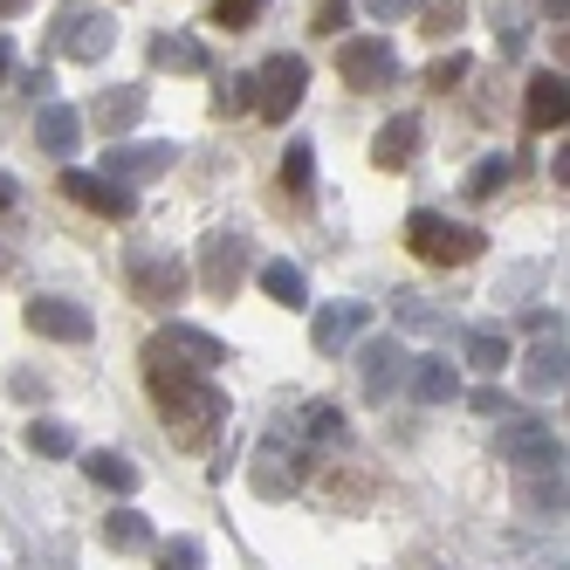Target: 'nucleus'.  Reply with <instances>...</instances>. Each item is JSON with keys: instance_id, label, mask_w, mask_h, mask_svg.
<instances>
[{"instance_id": "obj_1", "label": "nucleus", "mask_w": 570, "mask_h": 570, "mask_svg": "<svg viewBox=\"0 0 570 570\" xmlns=\"http://www.w3.org/2000/svg\"><path fill=\"white\" fill-rule=\"evenodd\" d=\"M145 385H151L158 420H166V433H173L179 446H207V440L220 433L227 399L214 392L207 372H186V364H173L166 351H151V344H145Z\"/></svg>"}, {"instance_id": "obj_2", "label": "nucleus", "mask_w": 570, "mask_h": 570, "mask_svg": "<svg viewBox=\"0 0 570 570\" xmlns=\"http://www.w3.org/2000/svg\"><path fill=\"white\" fill-rule=\"evenodd\" d=\"M405 248H413L426 268H468V262L488 248V234L446 220V214H433V207H420L413 220H405Z\"/></svg>"}, {"instance_id": "obj_3", "label": "nucleus", "mask_w": 570, "mask_h": 570, "mask_svg": "<svg viewBox=\"0 0 570 570\" xmlns=\"http://www.w3.org/2000/svg\"><path fill=\"white\" fill-rule=\"evenodd\" d=\"M248 268H255L248 234H207V240H199V289H207V296L227 303L240 282H248Z\"/></svg>"}, {"instance_id": "obj_4", "label": "nucleus", "mask_w": 570, "mask_h": 570, "mask_svg": "<svg viewBox=\"0 0 570 570\" xmlns=\"http://www.w3.org/2000/svg\"><path fill=\"white\" fill-rule=\"evenodd\" d=\"M303 90H309V62H303V56H268V62L255 69V110L268 117V125L296 117Z\"/></svg>"}, {"instance_id": "obj_5", "label": "nucleus", "mask_w": 570, "mask_h": 570, "mask_svg": "<svg viewBox=\"0 0 570 570\" xmlns=\"http://www.w3.org/2000/svg\"><path fill=\"white\" fill-rule=\"evenodd\" d=\"M337 76L351 90H385L392 76H399V49H392V35H351V42L337 49Z\"/></svg>"}, {"instance_id": "obj_6", "label": "nucleus", "mask_w": 570, "mask_h": 570, "mask_svg": "<svg viewBox=\"0 0 570 570\" xmlns=\"http://www.w3.org/2000/svg\"><path fill=\"white\" fill-rule=\"evenodd\" d=\"M56 56H69V62H104L110 56V42H117V21L110 14H97V8H76V14H62L56 21Z\"/></svg>"}, {"instance_id": "obj_7", "label": "nucleus", "mask_w": 570, "mask_h": 570, "mask_svg": "<svg viewBox=\"0 0 570 570\" xmlns=\"http://www.w3.org/2000/svg\"><path fill=\"white\" fill-rule=\"evenodd\" d=\"M502 461H515L522 474H543V468H563V446H557V433L543 426V420H509L502 426Z\"/></svg>"}, {"instance_id": "obj_8", "label": "nucleus", "mask_w": 570, "mask_h": 570, "mask_svg": "<svg viewBox=\"0 0 570 570\" xmlns=\"http://www.w3.org/2000/svg\"><path fill=\"white\" fill-rule=\"evenodd\" d=\"M131 296L145 309L186 303V262H173V255H131Z\"/></svg>"}, {"instance_id": "obj_9", "label": "nucleus", "mask_w": 570, "mask_h": 570, "mask_svg": "<svg viewBox=\"0 0 570 570\" xmlns=\"http://www.w3.org/2000/svg\"><path fill=\"white\" fill-rule=\"evenodd\" d=\"M405 379H413V351H405L399 337L364 344V399H372V405H392V392Z\"/></svg>"}, {"instance_id": "obj_10", "label": "nucleus", "mask_w": 570, "mask_h": 570, "mask_svg": "<svg viewBox=\"0 0 570 570\" xmlns=\"http://www.w3.org/2000/svg\"><path fill=\"white\" fill-rule=\"evenodd\" d=\"M62 193L76 199V207H90V214H104V220H131V186H110L104 173H83V166H62Z\"/></svg>"}, {"instance_id": "obj_11", "label": "nucleus", "mask_w": 570, "mask_h": 570, "mask_svg": "<svg viewBox=\"0 0 570 570\" xmlns=\"http://www.w3.org/2000/svg\"><path fill=\"white\" fill-rule=\"evenodd\" d=\"M151 351H166L173 364H186V372H220L227 364V344L207 337V331H193V323H166V331L151 337Z\"/></svg>"}, {"instance_id": "obj_12", "label": "nucleus", "mask_w": 570, "mask_h": 570, "mask_svg": "<svg viewBox=\"0 0 570 570\" xmlns=\"http://www.w3.org/2000/svg\"><path fill=\"white\" fill-rule=\"evenodd\" d=\"M28 331H35V337H56V344H90L97 323H90V309H76V303H62V296H35V303H28Z\"/></svg>"}, {"instance_id": "obj_13", "label": "nucleus", "mask_w": 570, "mask_h": 570, "mask_svg": "<svg viewBox=\"0 0 570 570\" xmlns=\"http://www.w3.org/2000/svg\"><path fill=\"white\" fill-rule=\"evenodd\" d=\"M173 145H110L104 151V179L110 186H145V179H158V173H173Z\"/></svg>"}, {"instance_id": "obj_14", "label": "nucleus", "mask_w": 570, "mask_h": 570, "mask_svg": "<svg viewBox=\"0 0 570 570\" xmlns=\"http://www.w3.org/2000/svg\"><path fill=\"white\" fill-rule=\"evenodd\" d=\"M364 323H372V309H364V303H331V309L309 316V344H316L323 357H337V351H351V344L364 337Z\"/></svg>"}, {"instance_id": "obj_15", "label": "nucleus", "mask_w": 570, "mask_h": 570, "mask_svg": "<svg viewBox=\"0 0 570 570\" xmlns=\"http://www.w3.org/2000/svg\"><path fill=\"white\" fill-rule=\"evenodd\" d=\"M522 117H529V131H563L570 125V90H563V76H529V97H522Z\"/></svg>"}, {"instance_id": "obj_16", "label": "nucleus", "mask_w": 570, "mask_h": 570, "mask_svg": "<svg viewBox=\"0 0 570 570\" xmlns=\"http://www.w3.org/2000/svg\"><path fill=\"white\" fill-rule=\"evenodd\" d=\"M248 481H255V495H268V502H275V495H296V481H303V446H275V440H268L262 454H255V474H248Z\"/></svg>"}, {"instance_id": "obj_17", "label": "nucleus", "mask_w": 570, "mask_h": 570, "mask_svg": "<svg viewBox=\"0 0 570 570\" xmlns=\"http://www.w3.org/2000/svg\"><path fill=\"white\" fill-rule=\"evenodd\" d=\"M413 151H420V117H413V110L385 117L379 138H372V166H379V173H399V166H413Z\"/></svg>"}, {"instance_id": "obj_18", "label": "nucleus", "mask_w": 570, "mask_h": 570, "mask_svg": "<svg viewBox=\"0 0 570 570\" xmlns=\"http://www.w3.org/2000/svg\"><path fill=\"white\" fill-rule=\"evenodd\" d=\"M35 145H42L49 158H69L76 145H83V110L76 104H42V117H35Z\"/></svg>"}, {"instance_id": "obj_19", "label": "nucleus", "mask_w": 570, "mask_h": 570, "mask_svg": "<svg viewBox=\"0 0 570 570\" xmlns=\"http://www.w3.org/2000/svg\"><path fill=\"white\" fill-rule=\"evenodd\" d=\"M145 117V83H125V90H104L97 104H90V125H104V131H131Z\"/></svg>"}, {"instance_id": "obj_20", "label": "nucleus", "mask_w": 570, "mask_h": 570, "mask_svg": "<svg viewBox=\"0 0 570 570\" xmlns=\"http://www.w3.org/2000/svg\"><path fill=\"white\" fill-rule=\"evenodd\" d=\"M405 385H413V399H420V405H454V399H461V372H454L446 357L413 364V379H405Z\"/></svg>"}, {"instance_id": "obj_21", "label": "nucleus", "mask_w": 570, "mask_h": 570, "mask_svg": "<svg viewBox=\"0 0 570 570\" xmlns=\"http://www.w3.org/2000/svg\"><path fill=\"white\" fill-rule=\"evenodd\" d=\"M522 379H529V392H563V331L543 337V344H529Z\"/></svg>"}, {"instance_id": "obj_22", "label": "nucleus", "mask_w": 570, "mask_h": 570, "mask_svg": "<svg viewBox=\"0 0 570 570\" xmlns=\"http://www.w3.org/2000/svg\"><path fill=\"white\" fill-rule=\"evenodd\" d=\"M83 474H90L97 488H117V495H131V488H138V461L117 454V446H97V454H83Z\"/></svg>"}, {"instance_id": "obj_23", "label": "nucleus", "mask_w": 570, "mask_h": 570, "mask_svg": "<svg viewBox=\"0 0 570 570\" xmlns=\"http://www.w3.org/2000/svg\"><path fill=\"white\" fill-rule=\"evenodd\" d=\"M262 289H268V303H282V309H303V303H309V275H303L296 262H262Z\"/></svg>"}, {"instance_id": "obj_24", "label": "nucleus", "mask_w": 570, "mask_h": 570, "mask_svg": "<svg viewBox=\"0 0 570 570\" xmlns=\"http://www.w3.org/2000/svg\"><path fill=\"white\" fill-rule=\"evenodd\" d=\"M309 179H316V151L296 138L289 151H282V173H275V186H282V199H296V207H303V199H309Z\"/></svg>"}, {"instance_id": "obj_25", "label": "nucleus", "mask_w": 570, "mask_h": 570, "mask_svg": "<svg viewBox=\"0 0 570 570\" xmlns=\"http://www.w3.org/2000/svg\"><path fill=\"white\" fill-rule=\"evenodd\" d=\"M104 543L110 550H151V522L138 509H110L104 515Z\"/></svg>"}, {"instance_id": "obj_26", "label": "nucleus", "mask_w": 570, "mask_h": 570, "mask_svg": "<svg viewBox=\"0 0 570 570\" xmlns=\"http://www.w3.org/2000/svg\"><path fill=\"white\" fill-rule=\"evenodd\" d=\"M509 357H515V344H509L502 331H468V364H474L481 379H495Z\"/></svg>"}, {"instance_id": "obj_27", "label": "nucleus", "mask_w": 570, "mask_h": 570, "mask_svg": "<svg viewBox=\"0 0 570 570\" xmlns=\"http://www.w3.org/2000/svg\"><path fill=\"white\" fill-rule=\"evenodd\" d=\"M151 62H173V69H214V56L193 42V35H158L151 42Z\"/></svg>"}, {"instance_id": "obj_28", "label": "nucleus", "mask_w": 570, "mask_h": 570, "mask_svg": "<svg viewBox=\"0 0 570 570\" xmlns=\"http://www.w3.org/2000/svg\"><path fill=\"white\" fill-rule=\"evenodd\" d=\"M509 173H515V166H509V158L495 151V158H481V166L468 173V186H461V193H468V199H495V193L509 186Z\"/></svg>"}, {"instance_id": "obj_29", "label": "nucleus", "mask_w": 570, "mask_h": 570, "mask_svg": "<svg viewBox=\"0 0 570 570\" xmlns=\"http://www.w3.org/2000/svg\"><path fill=\"white\" fill-rule=\"evenodd\" d=\"M28 446H35V454H49V461H69V454H76V433L56 426V420H35V426H28Z\"/></svg>"}, {"instance_id": "obj_30", "label": "nucleus", "mask_w": 570, "mask_h": 570, "mask_svg": "<svg viewBox=\"0 0 570 570\" xmlns=\"http://www.w3.org/2000/svg\"><path fill=\"white\" fill-rule=\"evenodd\" d=\"M158 570H207V543H199V537H173L166 550H158Z\"/></svg>"}, {"instance_id": "obj_31", "label": "nucleus", "mask_w": 570, "mask_h": 570, "mask_svg": "<svg viewBox=\"0 0 570 570\" xmlns=\"http://www.w3.org/2000/svg\"><path fill=\"white\" fill-rule=\"evenodd\" d=\"M262 8H268V0H214V28L240 35V28H255V21H262Z\"/></svg>"}, {"instance_id": "obj_32", "label": "nucleus", "mask_w": 570, "mask_h": 570, "mask_svg": "<svg viewBox=\"0 0 570 570\" xmlns=\"http://www.w3.org/2000/svg\"><path fill=\"white\" fill-rule=\"evenodd\" d=\"M303 433L309 440H344V413H337V405H323V399H309L303 405Z\"/></svg>"}, {"instance_id": "obj_33", "label": "nucleus", "mask_w": 570, "mask_h": 570, "mask_svg": "<svg viewBox=\"0 0 570 570\" xmlns=\"http://www.w3.org/2000/svg\"><path fill=\"white\" fill-rule=\"evenodd\" d=\"M529 509H543V515H563V468H543L537 481H529Z\"/></svg>"}, {"instance_id": "obj_34", "label": "nucleus", "mask_w": 570, "mask_h": 570, "mask_svg": "<svg viewBox=\"0 0 570 570\" xmlns=\"http://www.w3.org/2000/svg\"><path fill=\"white\" fill-rule=\"evenodd\" d=\"M420 28L433 35V42H440V35H454L461 28V0H420Z\"/></svg>"}, {"instance_id": "obj_35", "label": "nucleus", "mask_w": 570, "mask_h": 570, "mask_svg": "<svg viewBox=\"0 0 570 570\" xmlns=\"http://www.w3.org/2000/svg\"><path fill=\"white\" fill-rule=\"evenodd\" d=\"M468 69H474L468 56H440V62L426 69V90H433V97H446V90H461V76H468Z\"/></svg>"}, {"instance_id": "obj_36", "label": "nucleus", "mask_w": 570, "mask_h": 570, "mask_svg": "<svg viewBox=\"0 0 570 570\" xmlns=\"http://www.w3.org/2000/svg\"><path fill=\"white\" fill-rule=\"evenodd\" d=\"M351 21V0H316V14H309V35H337Z\"/></svg>"}, {"instance_id": "obj_37", "label": "nucleus", "mask_w": 570, "mask_h": 570, "mask_svg": "<svg viewBox=\"0 0 570 570\" xmlns=\"http://www.w3.org/2000/svg\"><path fill=\"white\" fill-rule=\"evenodd\" d=\"M220 110H255V69H248V76H227V83H220Z\"/></svg>"}, {"instance_id": "obj_38", "label": "nucleus", "mask_w": 570, "mask_h": 570, "mask_svg": "<svg viewBox=\"0 0 570 570\" xmlns=\"http://www.w3.org/2000/svg\"><path fill=\"white\" fill-rule=\"evenodd\" d=\"M420 0H372V21H413Z\"/></svg>"}, {"instance_id": "obj_39", "label": "nucleus", "mask_w": 570, "mask_h": 570, "mask_svg": "<svg viewBox=\"0 0 570 570\" xmlns=\"http://www.w3.org/2000/svg\"><path fill=\"white\" fill-rule=\"evenodd\" d=\"M502 405H509V399H502L495 385H481V392H474V413H502Z\"/></svg>"}, {"instance_id": "obj_40", "label": "nucleus", "mask_w": 570, "mask_h": 570, "mask_svg": "<svg viewBox=\"0 0 570 570\" xmlns=\"http://www.w3.org/2000/svg\"><path fill=\"white\" fill-rule=\"evenodd\" d=\"M8 76H14V42L0 35V83H8Z\"/></svg>"}, {"instance_id": "obj_41", "label": "nucleus", "mask_w": 570, "mask_h": 570, "mask_svg": "<svg viewBox=\"0 0 570 570\" xmlns=\"http://www.w3.org/2000/svg\"><path fill=\"white\" fill-rule=\"evenodd\" d=\"M28 8V0H0V21H8V14H21Z\"/></svg>"}, {"instance_id": "obj_42", "label": "nucleus", "mask_w": 570, "mask_h": 570, "mask_svg": "<svg viewBox=\"0 0 570 570\" xmlns=\"http://www.w3.org/2000/svg\"><path fill=\"white\" fill-rule=\"evenodd\" d=\"M0 207H14V179H0Z\"/></svg>"}, {"instance_id": "obj_43", "label": "nucleus", "mask_w": 570, "mask_h": 570, "mask_svg": "<svg viewBox=\"0 0 570 570\" xmlns=\"http://www.w3.org/2000/svg\"><path fill=\"white\" fill-rule=\"evenodd\" d=\"M543 8H550V14H557V21H563V0H543Z\"/></svg>"}]
</instances>
